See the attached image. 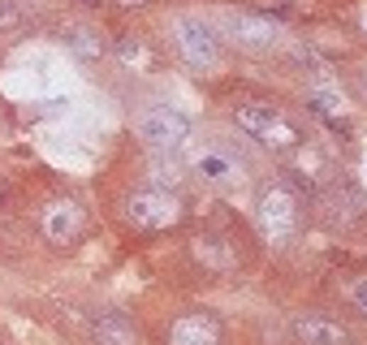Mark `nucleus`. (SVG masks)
Wrapping results in <instances>:
<instances>
[{"mask_svg": "<svg viewBox=\"0 0 367 345\" xmlns=\"http://www.w3.org/2000/svg\"><path fill=\"white\" fill-rule=\"evenodd\" d=\"M234 126H238L246 138H255L264 151H273V155H290V151H298L302 138H307L290 112H281V108L268 104V99H242V104L234 108Z\"/></svg>", "mask_w": 367, "mask_h": 345, "instance_id": "obj_1", "label": "nucleus"}, {"mask_svg": "<svg viewBox=\"0 0 367 345\" xmlns=\"http://www.w3.org/2000/svg\"><path fill=\"white\" fill-rule=\"evenodd\" d=\"M255 229H259V238L273 242V246H285V242L298 238L302 203L290 190V182H268L264 190H259V199H255Z\"/></svg>", "mask_w": 367, "mask_h": 345, "instance_id": "obj_2", "label": "nucleus"}, {"mask_svg": "<svg viewBox=\"0 0 367 345\" xmlns=\"http://www.w3.org/2000/svg\"><path fill=\"white\" fill-rule=\"evenodd\" d=\"M126 224L134 234H169L186 220V203L177 190H160V186H143V190H130L126 195V207H121Z\"/></svg>", "mask_w": 367, "mask_h": 345, "instance_id": "obj_3", "label": "nucleus"}, {"mask_svg": "<svg viewBox=\"0 0 367 345\" xmlns=\"http://www.w3.org/2000/svg\"><path fill=\"white\" fill-rule=\"evenodd\" d=\"M173 43H177V52H182V61H186L190 70H199V74L217 70V65L225 61V43H221L217 26L203 22L199 13H177V18H173Z\"/></svg>", "mask_w": 367, "mask_h": 345, "instance_id": "obj_4", "label": "nucleus"}, {"mask_svg": "<svg viewBox=\"0 0 367 345\" xmlns=\"http://www.w3.org/2000/svg\"><path fill=\"white\" fill-rule=\"evenodd\" d=\"M134 130H138V138H143L151 151H177V147L195 134V121L186 117L182 108H173V104H151V108L138 112Z\"/></svg>", "mask_w": 367, "mask_h": 345, "instance_id": "obj_5", "label": "nucleus"}, {"mask_svg": "<svg viewBox=\"0 0 367 345\" xmlns=\"http://www.w3.org/2000/svg\"><path fill=\"white\" fill-rule=\"evenodd\" d=\"M190 259L207 272V276H225L242 263V251H238V238L225 234V229H203V234L190 242Z\"/></svg>", "mask_w": 367, "mask_h": 345, "instance_id": "obj_6", "label": "nucleus"}, {"mask_svg": "<svg viewBox=\"0 0 367 345\" xmlns=\"http://www.w3.org/2000/svg\"><path fill=\"white\" fill-rule=\"evenodd\" d=\"M225 31H229V39H234L238 48H246V52H273V48L281 43V26H277L273 18H264V13H251V9H234V13L225 18Z\"/></svg>", "mask_w": 367, "mask_h": 345, "instance_id": "obj_7", "label": "nucleus"}, {"mask_svg": "<svg viewBox=\"0 0 367 345\" xmlns=\"http://www.w3.org/2000/svg\"><path fill=\"white\" fill-rule=\"evenodd\" d=\"M39 224H43V238H48L52 246H74V242H82V234H87V212H82L74 199H52V203L43 207Z\"/></svg>", "mask_w": 367, "mask_h": 345, "instance_id": "obj_8", "label": "nucleus"}, {"mask_svg": "<svg viewBox=\"0 0 367 345\" xmlns=\"http://www.w3.org/2000/svg\"><path fill=\"white\" fill-rule=\"evenodd\" d=\"M165 345H225V324L212 311H182L165 328Z\"/></svg>", "mask_w": 367, "mask_h": 345, "instance_id": "obj_9", "label": "nucleus"}, {"mask_svg": "<svg viewBox=\"0 0 367 345\" xmlns=\"http://www.w3.org/2000/svg\"><path fill=\"white\" fill-rule=\"evenodd\" d=\"M290 336L294 345H350V328L333 315H320V311H302L290 319Z\"/></svg>", "mask_w": 367, "mask_h": 345, "instance_id": "obj_10", "label": "nucleus"}, {"mask_svg": "<svg viewBox=\"0 0 367 345\" xmlns=\"http://www.w3.org/2000/svg\"><path fill=\"white\" fill-rule=\"evenodd\" d=\"M320 220H329V224H354V220H363V195L350 186V182H333V186H324L320 190Z\"/></svg>", "mask_w": 367, "mask_h": 345, "instance_id": "obj_11", "label": "nucleus"}, {"mask_svg": "<svg viewBox=\"0 0 367 345\" xmlns=\"http://www.w3.org/2000/svg\"><path fill=\"white\" fill-rule=\"evenodd\" d=\"M91 341L95 345H138V328L126 311H99L91 319Z\"/></svg>", "mask_w": 367, "mask_h": 345, "instance_id": "obj_12", "label": "nucleus"}, {"mask_svg": "<svg viewBox=\"0 0 367 345\" xmlns=\"http://www.w3.org/2000/svg\"><path fill=\"white\" fill-rule=\"evenodd\" d=\"M195 172L203 182H212V186H229L234 177H238V164L225 155V151H203L199 160H195Z\"/></svg>", "mask_w": 367, "mask_h": 345, "instance_id": "obj_13", "label": "nucleus"}, {"mask_svg": "<svg viewBox=\"0 0 367 345\" xmlns=\"http://www.w3.org/2000/svg\"><path fill=\"white\" fill-rule=\"evenodd\" d=\"M65 43H70L74 56H82V61H99V56H104V39H99L95 26H70Z\"/></svg>", "mask_w": 367, "mask_h": 345, "instance_id": "obj_14", "label": "nucleus"}, {"mask_svg": "<svg viewBox=\"0 0 367 345\" xmlns=\"http://www.w3.org/2000/svg\"><path fill=\"white\" fill-rule=\"evenodd\" d=\"M113 52H117V61H121L126 70H134V65H151V52H147L143 35H121Z\"/></svg>", "mask_w": 367, "mask_h": 345, "instance_id": "obj_15", "label": "nucleus"}, {"mask_svg": "<svg viewBox=\"0 0 367 345\" xmlns=\"http://www.w3.org/2000/svg\"><path fill=\"white\" fill-rule=\"evenodd\" d=\"M22 22V0H0V31H13Z\"/></svg>", "mask_w": 367, "mask_h": 345, "instance_id": "obj_16", "label": "nucleus"}, {"mask_svg": "<svg viewBox=\"0 0 367 345\" xmlns=\"http://www.w3.org/2000/svg\"><path fill=\"white\" fill-rule=\"evenodd\" d=\"M350 87H354V99L367 104V65H358V70L350 74Z\"/></svg>", "mask_w": 367, "mask_h": 345, "instance_id": "obj_17", "label": "nucleus"}, {"mask_svg": "<svg viewBox=\"0 0 367 345\" xmlns=\"http://www.w3.org/2000/svg\"><path fill=\"white\" fill-rule=\"evenodd\" d=\"M350 298H354V307L367 315V276H358V280L350 285Z\"/></svg>", "mask_w": 367, "mask_h": 345, "instance_id": "obj_18", "label": "nucleus"}, {"mask_svg": "<svg viewBox=\"0 0 367 345\" xmlns=\"http://www.w3.org/2000/svg\"><path fill=\"white\" fill-rule=\"evenodd\" d=\"M109 5H113V9H121V13H143L151 0H109Z\"/></svg>", "mask_w": 367, "mask_h": 345, "instance_id": "obj_19", "label": "nucleus"}, {"mask_svg": "<svg viewBox=\"0 0 367 345\" xmlns=\"http://www.w3.org/2000/svg\"><path fill=\"white\" fill-rule=\"evenodd\" d=\"M13 199V182H9V172H0V207H5Z\"/></svg>", "mask_w": 367, "mask_h": 345, "instance_id": "obj_20", "label": "nucleus"}, {"mask_svg": "<svg viewBox=\"0 0 367 345\" xmlns=\"http://www.w3.org/2000/svg\"><path fill=\"white\" fill-rule=\"evenodd\" d=\"M74 5H82V9H99L104 0H74Z\"/></svg>", "mask_w": 367, "mask_h": 345, "instance_id": "obj_21", "label": "nucleus"}, {"mask_svg": "<svg viewBox=\"0 0 367 345\" xmlns=\"http://www.w3.org/2000/svg\"><path fill=\"white\" fill-rule=\"evenodd\" d=\"M363 31H367V9H363Z\"/></svg>", "mask_w": 367, "mask_h": 345, "instance_id": "obj_22", "label": "nucleus"}]
</instances>
